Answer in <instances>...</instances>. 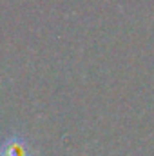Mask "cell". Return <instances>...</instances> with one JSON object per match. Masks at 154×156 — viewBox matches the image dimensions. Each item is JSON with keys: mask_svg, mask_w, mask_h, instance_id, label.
<instances>
[{"mask_svg": "<svg viewBox=\"0 0 154 156\" xmlns=\"http://www.w3.org/2000/svg\"><path fill=\"white\" fill-rule=\"evenodd\" d=\"M2 156H27V149L18 140H9L2 147Z\"/></svg>", "mask_w": 154, "mask_h": 156, "instance_id": "1", "label": "cell"}]
</instances>
